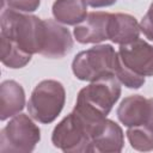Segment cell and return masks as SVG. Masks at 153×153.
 Instances as JSON below:
<instances>
[{
  "label": "cell",
  "instance_id": "20",
  "mask_svg": "<svg viewBox=\"0 0 153 153\" xmlns=\"http://www.w3.org/2000/svg\"><path fill=\"white\" fill-rule=\"evenodd\" d=\"M148 117H147V122L146 124L149 126L151 128H153V98L148 99Z\"/></svg>",
  "mask_w": 153,
  "mask_h": 153
},
{
  "label": "cell",
  "instance_id": "8",
  "mask_svg": "<svg viewBox=\"0 0 153 153\" xmlns=\"http://www.w3.org/2000/svg\"><path fill=\"white\" fill-rule=\"evenodd\" d=\"M44 25L45 35L39 54L49 59L66 56L73 48V38L69 30L53 19H44Z\"/></svg>",
  "mask_w": 153,
  "mask_h": 153
},
{
  "label": "cell",
  "instance_id": "9",
  "mask_svg": "<svg viewBox=\"0 0 153 153\" xmlns=\"http://www.w3.org/2000/svg\"><path fill=\"white\" fill-rule=\"evenodd\" d=\"M108 12H91L86 18L75 25L73 30L74 38L81 44L100 43L109 39V20Z\"/></svg>",
  "mask_w": 153,
  "mask_h": 153
},
{
  "label": "cell",
  "instance_id": "19",
  "mask_svg": "<svg viewBox=\"0 0 153 153\" xmlns=\"http://www.w3.org/2000/svg\"><path fill=\"white\" fill-rule=\"evenodd\" d=\"M117 0H86L87 5H90L93 8H100V7H109L116 4Z\"/></svg>",
  "mask_w": 153,
  "mask_h": 153
},
{
  "label": "cell",
  "instance_id": "18",
  "mask_svg": "<svg viewBox=\"0 0 153 153\" xmlns=\"http://www.w3.org/2000/svg\"><path fill=\"white\" fill-rule=\"evenodd\" d=\"M140 29H141V32L145 35V37L153 42V2L151 4L143 18L141 19Z\"/></svg>",
  "mask_w": 153,
  "mask_h": 153
},
{
  "label": "cell",
  "instance_id": "3",
  "mask_svg": "<svg viewBox=\"0 0 153 153\" xmlns=\"http://www.w3.org/2000/svg\"><path fill=\"white\" fill-rule=\"evenodd\" d=\"M117 67L118 53L111 44H99L80 51L72 62L75 78L90 82L106 75H115Z\"/></svg>",
  "mask_w": 153,
  "mask_h": 153
},
{
  "label": "cell",
  "instance_id": "15",
  "mask_svg": "<svg viewBox=\"0 0 153 153\" xmlns=\"http://www.w3.org/2000/svg\"><path fill=\"white\" fill-rule=\"evenodd\" d=\"M0 42H1L0 59H1V62L6 67L18 69V68L25 67L31 61L32 55L22 50L16 43H13L8 38H6L5 36L0 35Z\"/></svg>",
  "mask_w": 153,
  "mask_h": 153
},
{
  "label": "cell",
  "instance_id": "2",
  "mask_svg": "<svg viewBox=\"0 0 153 153\" xmlns=\"http://www.w3.org/2000/svg\"><path fill=\"white\" fill-rule=\"evenodd\" d=\"M0 19L2 36L30 55L41 53L45 35L44 20L12 8L4 10Z\"/></svg>",
  "mask_w": 153,
  "mask_h": 153
},
{
  "label": "cell",
  "instance_id": "16",
  "mask_svg": "<svg viewBox=\"0 0 153 153\" xmlns=\"http://www.w3.org/2000/svg\"><path fill=\"white\" fill-rule=\"evenodd\" d=\"M127 137L130 146L140 152L153 151V128L147 124H140L129 127L127 130Z\"/></svg>",
  "mask_w": 153,
  "mask_h": 153
},
{
  "label": "cell",
  "instance_id": "6",
  "mask_svg": "<svg viewBox=\"0 0 153 153\" xmlns=\"http://www.w3.org/2000/svg\"><path fill=\"white\" fill-rule=\"evenodd\" d=\"M41 140L38 126L25 114H18L0 131V152L30 153Z\"/></svg>",
  "mask_w": 153,
  "mask_h": 153
},
{
  "label": "cell",
  "instance_id": "10",
  "mask_svg": "<svg viewBox=\"0 0 153 153\" xmlns=\"http://www.w3.org/2000/svg\"><path fill=\"white\" fill-rule=\"evenodd\" d=\"M124 145L122 128L112 120L105 118L92 137V151L98 153H118Z\"/></svg>",
  "mask_w": 153,
  "mask_h": 153
},
{
  "label": "cell",
  "instance_id": "17",
  "mask_svg": "<svg viewBox=\"0 0 153 153\" xmlns=\"http://www.w3.org/2000/svg\"><path fill=\"white\" fill-rule=\"evenodd\" d=\"M4 1L7 4L8 8L24 13L35 12L36 10H38L41 5V0H4Z\"/></svg>",
  "mask_w": 153,
  "mask_h": 153
},
{
  "label": "cell",
  "instance_id": "4",
  "mask_svg": "<svg viewBox=\"0 0 153 153\" xmlns=\"http://www.w3.org/2000/svg\"><path fill=\"white\" fill-rule=\"evenodd\" d=\"M66 103V91L57 80H42L32 90L27 102V111L35 121L49 124L61 114Z\"/></svg>",
  "mask_w": 153,
  "mask_h": 153
},
{
  "label": "cell",
  "instance_id": "11",
  "mask_svg": "<svg viewBox=\"0 0 153 153\" xmlns=\"http://www.w3.org/2000/svg\"><path fill=\"white\" fill-rule=\"evenodd\" d=\"M141 32L136 18L128 13H111L109 20V39L116 44H128L139 38Z\"/></svg>",
  "mask_w": 153,
  "mask_h": 153
},
{
  "label": "cell",
  "instance_id": "5",
  "mask_svg": "<svg viewBox=\"0 0 153 153\" xmlns=\"http://www.w3.org/2000/svg\"><path fill=\"white\" fill-rule=\"evenodd\" d=\"M92 134V128L72 111L55 126L51 133V142L66 153L93 152Z\"/></svg>",
  "mask_w": 153,
  "mask_h": 153
},
{
  "label": "cell",
  "instance_id": "1",
  "mask_svg": "<svg viewBox=\"0 0 153 153\" xmlns=\"http://www.w3.org/2000/svg\"><path fill=\"white\" fill-rule=\"evenodd\" d=\"M121 97V82L115 75L91 81L78 93L73 111L96 133Z\"/></svg>",
  "mask_w": 153,
  "mask_h": 153
},
{
  "label": "cell",
  "instance_id": "13",
  "mask_svg": "<svg viewBox=\"0 0 153 153\" xmlns=\"http://www.w3.org/2000/svg\"><path fill=\"white\" fill-rule=\"evenodd\" d=\"M148 99L140 94L126 97L117 108V117L126 127L146 124L148 117Z\"/></svg>",
  "mask_w": 153,
  "mask_h": 153
},
{
  "label": "cell",
  "instance_id": "7",
  "mask_svg": "<svg viewBox=\"0 0 153 153\" xmlns=\"http://www.w3.org/2000/svg\"><path fill=\"white\" fill-rule=\"evenodd\" d=\"M120 63L139 76H153V45L137 38L118 48Z\"/></svg>",
  "mask_w": 153,
  "mask_h": 153
},
{
  "label": "cell",
  "instance_id": "14",
  "mask_svg": "<svg viewBox=\"0 0 153 153\" xmlns=\"http://www.w3.org/2000/svg\"><path fill=\"white\" fill-rule=\"evenodd\" d=\"M51 12L57 23L78 25L87 16V2L86 0H55Z\"/></svg>",
  "mask_w": 153,
  "mask_h": 153
},
{
  "label": "cell",
  "instance_id": "12",
  "mask_svg": "<svg viewBox=\"0 0 153 153\" xmlns=\"http://www.w3.org/2000/svg\"><path fill=\"white\" fill-rule=\"evenodd\" d=\"M25 106V92L14 80H5L0 85V120L6 121L18 115Z\"/></svg>",
  "mask_w": 153,
  "mask_h": 153
}]
</instances>
